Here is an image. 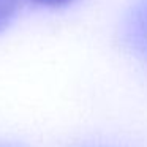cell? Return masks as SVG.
Returning <instances> with one entry per match:
<instances>
[{"label":"cell","mask_w":147,"mask_h":147,"mask_svg":"<svg viewBox=\"0 0 147 147\" xmlns=\"http://www.w3.org/2000/svg\"><path fill=\"white\" fill-rule=\"evenodd\" d=\"M127 33L136 45L147 43V0H141L131 10L127 24Z\"/></svg>","instance_id":"obj_1"},{"label":"cell","mask_w":147,"mask_h":147,"mask_svg":"<svg viewBox=\"0 0 147 147\" xmlns=\"http://www.w3.org/2000/svg\"><path fill=\"white\" fill-rule=\"evenodd\" d=\"M21 0H0V32L5 30L16 16Z\"/></svg>","instance_id":"obj_2"},{"label":"cell","mask_w":147,"mask_h":147,"mask_svg":"<svg viewBox=\"0 0 147 147\" xmlns=\"http://www.w3.org/2000/svg\"><path fill=\"white\" fill-rule=\"evenodd\" d=\"M35 5L40 7H46V8H60V7H67V5L73 3L76 0H32Z\"/></svg>","instance_id":"obj_3"}]
</instances>
